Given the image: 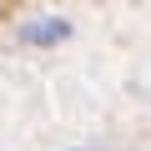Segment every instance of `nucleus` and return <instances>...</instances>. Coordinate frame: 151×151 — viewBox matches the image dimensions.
<instances>
[{
	"mask_svg": "<svg viewBox=\"0 0 151 151\" xmlns=\"http://www.w3.org/2000/svg\"><path fill=\"white\" fill-rule=\"evenodd\" d=\"M20 40H25V45H60V40H70V20H60V15H40V20L20 25Z\"/></svg>",
	"mask_w": 151,
	"mask_h": 151,
	"instance_id": "obj_1",
	"label": "nucleus"
}]
</instances>
